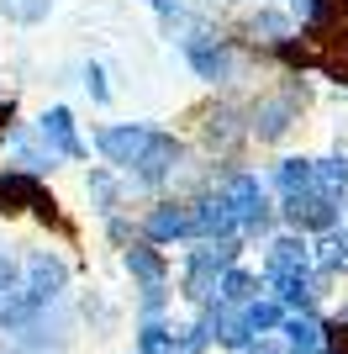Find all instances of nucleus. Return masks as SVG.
I'll return each instance as SVG.
<instances>
[{
    "instance_id": "nucleus-1",
    "label": "nucleus",
    "mask_w": 348,
    "mask_h": 354,
    "mask_svg": "<svg viewBox=\"0 0 348 354\" xmlns=\"http://www.w3.org/2000/svg\"><path fill=\"white\" fill-rule=\"evenodd\" d=\"M185 59H190V69L201 74V80H211V85L238 80V59H232V48L222 43V37H190V43H185Z\"/></svg>"
},
{
    "instance_id": "nucleus-2",
    "label": "nucleus",
    "mask_w": 348,
    "mask_h": 354,
    "mask_svg": "<svg viewBox=\"0 0 348 354\" xmlns=\"http://www.w3.org/2000/svg\"><path fill=\"white\" fill-rule=\"evenodd\" d=\"M296 117H301V101H296V90H290V95H264V101L253 106V122H248V127H253L264 143H275V138H285V133H290V122H296Z\"/></svg>"
},
{
    "instance_id": "nucleus-3",
    "label": "nucleus",
    "mask_w": 348,
    "mask_h": 354,
    "mask_svg": "<svg viewBox=\"0 0 348 354\" xmlns=\"http://www.w3.org/2000/svg\"><path fill=\"white\" fill-rule=\"evenodd\" d=\"M37 133H43V143H53L58 153H69V159H85V143H79V133H74L69 106H53V111H43V117H37Z\"/></svg>"
},
{
    "instance_id": "nucleus-4",
    "label": "nucleus",
    "mask_w": 348,
    "mask_h": 354,
    "mask_svg": "<svg viewBox=\"0 0 348 354\" xmlns=\"http://www.w3.org/2000/svg\"><path fill=\"white\" fill-rule=\"evenodd\" d=\"M0 11L11 16L16 27H32V21H43L53 11V0H0Z\"/></svg>"
},
{
    "instance_id": "nucleus-5",
    "label": "nucleus",
    "mask_w": 348,
    "mask_h": 354,
    "mask_svg": "<svg viewBox=\"0 0 348 354\" xmlns=\"http://www.w3.org/2000/svg\"><path fill=\"white\" fill-rule=\"evenodd\" d=\"M85 90H90V101H111V85H106L101 64H90V69H85Z\"/></svg>"
},
{
    "instance_id": "nucleus-6",
    "label": "nucleus",
    "mask_w": 348,
    "mask_h": 354,
    "mask_svg": "<svg viewBox=\"0 0 348 354\" xmlns=\"http://www.w3.org/2000/svg\"><path fill=\"white\" fill-rule=\"evenodd\" d=\"M322 64H327V74H338V80L348 85V37H343V48H338V53H327Z\"/></svg>"
}]
</instances>
